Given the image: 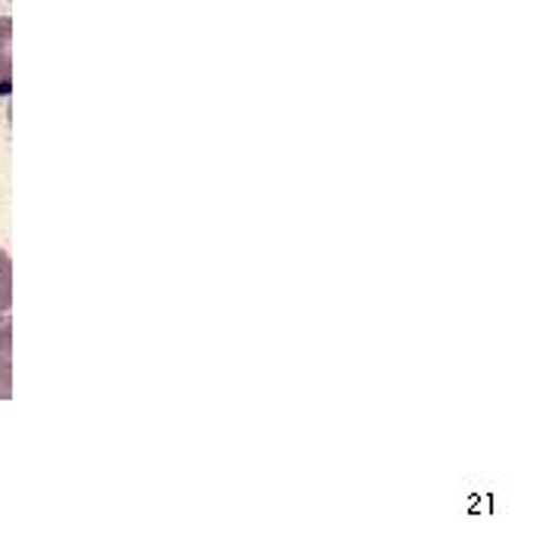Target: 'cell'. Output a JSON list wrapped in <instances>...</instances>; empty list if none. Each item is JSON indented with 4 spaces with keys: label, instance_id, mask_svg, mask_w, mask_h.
Listing matches in <instances>:
<instances>
[{
    "label": "cell",
    "instance_id": "obj_1",
    "mask_svg": "<svg viewBox=\"0 0 558 558\" xmlns=\"http://www.w3.org/2000/svg\"><path fill=\"white\" fill-rule=\"evenodd\" d=\"M10 40H13V22L0 16V97L13 87V65H10Z\"/></svg>",
    "mask_w": 558,
    "mask_h": 558
},
{
    "label": "cell",
    "instance_id": "obj_2",
    "mask_svg": "<svg viewBox=\"0 0 558 558\" xmlns=\"http://www.w3.org/2000/svg\"><path fill=\"white\" fill-rule=\"evenodd\" d=\"M0 391L10 398V326L0 314Z\"/></svg>",
    "mask_w": 558,
    "mask_h": 558
},
{
    "label": "cell",
    "instance_id": "obj_3",
    "mask_svg": "<svg viewBox=\"0 0 558 558\" xmlns=\"http://www.w3.org/2000/svg\"><path fill=\"white\" fill-rule=\"evenodd\" d=\"M13 304V260L0 248V314H7Z\"/></svg>",
    "mask_w": 558,
    "mask_h": 558
}]
</instances>
